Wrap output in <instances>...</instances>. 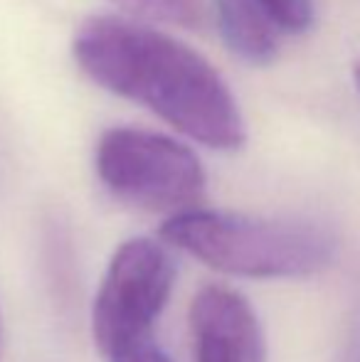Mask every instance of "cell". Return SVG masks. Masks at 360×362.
<instances>
[{
  "label": "cell",
  "instance_id": "1",
  "mask_svg": "<svg viewBox=\"0 0 360 362\" xmlns=\"http://www.w3.org/2000/svg\"><path fill=\"white\" fill-rule=\"evenodd\" d=\"M74 59L99 86L151 109L192 141L237 151L247 139L235 94L205 57L166 33L124 18H91Z\"/></svg>",
  "mask_w": 360,
  "mask_h": 362
},
{
  "label": "cell",
  "instance_id": "2",
  "mask_svg": "<svg viewBox=\"0 0 360 362\" xmlns=\"http://www.w3.org/2000/svg\"><path fill=\"white\" fill-rule=\"evenodd\" d=\"M161 237L215 272L247 279L313 276L331 267L338 252L336 234L316 222L202 207L168 217Z\"/></svg>",
  "mask_w": 360,
  "mask_h": 362
},
{
  "label": "cell",
  "instance_id": "3",
  "mask_svg": "<svg viewBox=\"0 0 360 362\" xmlns=\"http://www.w3.org/2000/svg\"><path fill=\"white\" fill-rule=\"evenodd\" d=\"M96 175L114 197L161 215L200 210L207 175L200 158L180 141L153 131L119 126L96 144Z\"/></svg>",
  "mask_w": 360,
  "mask_h": 362
},
{
  "label": "cell",
  "instance_id": "4",
  "mask_svg": "<svg viewBox=\"0 0 360 362\" xmlns=\"http://www.w3.org/2000/svg\"><path fill=\"white\" fill-rule=\"evenodd\" d=\"M173 284L175 262L166 244L139 237L116 249L91 308L94 345L106 360L153 340L151 333Z\"/></svg>",
  "mask_w": 360,
  "mask_h": 362
},
{
  "label": "cell",
  "instance_id": "5",
  "mask_svg": "<svg viewBox=\"0 0 360 362\" xmlns=\"http://www.w3.org/2000/svg\"><path fill=\"white\" fill-rule=\"evenodd\" d=\"M195 362H267V340L250 300L235 288L212 284L190 303Z\"/></svg>",
  "mask_w": 360,
  "mask_h": 362
},
{
  "label": "cell",
  "instance_id": "6",
  "mask_svg": "<svg viewBox=\"0 0 360 362\" xmlns=\"http://www.w3.org/2000/svg\"><path fill=\"white\" fill-rule=\"evenodd\" d=\"M215 20L230 52L247 64L260 67L277 57V25L257 0H215Z\"/></svg>",
  "mask_w": 360,
  "mask_h": 362
},
{
  "label": "cell",
  "instance_id": "7",
  "mask_svg": "<svg viewBox=\"0 0 360 362\" xmlns=\"http://www.w3.org/2000/svg\"><path fill=\"white\" fill-rule=\"evenodd\" d=\"M134 15L161 20L180 28H195L202 20L200 0H114Z\"/></svg>",
  "mask_w": 360,
  "mask_h": 362
},
{
  "label": "cell",
  "instance_id": "8",
  "mask_svg": "<svg viewBox=\"0 0 360 362\" xmlns=\"http://www.w3.org/2000/svg\"><path fill=\"white\" fill-rule=\"evenodd\" d=\"M277 28L289 33H306L313 23L311 0H257Z\"/></svg>",
  "mask_w": 360,
  "mask_h": 362
},
{
  "label": "cell",
  "instance_id": "9",
  "mask_svg": "<svg viewBox=\"0 0 360 362\" xmlns=\"http://www.w3.org/2000/svg\"><path fill=\"white\" fill-rule=\"evenodd\" d=\"M109 362H173V360H170L153 340H146V343L126 350V353H121L119 358H114Z\"/></svg>",
  "mask_w": 360,
  "mask_h": 362
},
{
  "label": "cell",
  "instance_id": "10",
  "mask_svg": "<svg viewBox=\"0 0 360 362\" xmlns=\"http://www.w3.org/2000/svg\"><path fill=\"white\" fill-rule=\"evenodd\" d=\"M353 76H356V84H358V89H360V57L356 59V67H353Z\"/></svg>",
  "mask_w": 360,
  "mask_h": 362
}]
</instances>
